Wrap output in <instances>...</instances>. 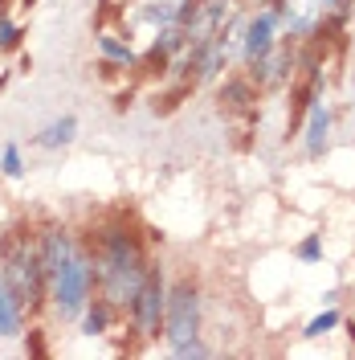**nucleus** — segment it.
<instances>
[{
  "mask_svg": "<svg viewBox=\"0 0 355 360\" xmlns=\"http://www.w3.org/2000/svg\"><path fill=\"white\" fill-rule=\"evenodd\" d=\"M139 17H143V21H156V25H172V21H180V8H172V4H159V8H143Z\"/></svg>",
  "mask_w": 355,
  "mask_h": 360,
  "instance_id": "15",
  "label": "nucleus"
},
{
  "mask_svg": "<svg viewBox=\"0 0 355 360\" xmlns=\"http://www.w3.org/2000/svg\"><path fill=\"white\" fill-rule=\"evenodd\" d=\"M4 283L13 287L17 303L25 311H37L49 295V274H45V258L41 246L29 242L25 229H13L4 238Z\"/></svg>",
  "mask_w": 355,
  "mask_h": 360,
  "instance_id": "3",
  "label": "nucleus"
},
{
  "mask_svg": "<svg viewBox=\"0 0 355 360\" xmlns=\"http://www.w3.org/2000/svg\"><path fill=\"white\" fill-rule=\"evenodd\" d=\"M327 135H331V111H327V103L314 98L311 111H307V152H311V156H323Z\"/></svg>",
  "mask_w": 355,
  "mask_h": 360,
  "instance_id": "7",
  "label": "nucleus"
},
{
  "mask_svg": "<svg viewBox=\"0 0 355 360\" xmlns=\"http://www.w3.org/2000/svg\"><path fill=\"white\" fill-rule=\"evenodd\" d=\"M74 135H78V119L74 115H62V119H53L49 127H41V131L33 135V143L45 148V152H53V148H66Z\"/></svg>",
  "mask_w": 355,
  "mask_h": 360,
  "instance_id": "8",
  "label": "nucleus"
},
{
  "mask_svg": "<svg viewBox=\"0 0 355 360\" xmlns=\"http://www.w3.org/2000/svg\"><path fill=\"white\" fill-rule=\"evenodd\" d=\"M274 29H278V13H257L249 29H245V62H269L274 53Z\"/></svg>",
  "mask_w": 355,
  "mask_h": 360,
  "instance_id": "6",
  "label": "nucleus"
},
{
  "mask_svg": "<svg viewBox=\"0 0 355 360\" xmlns=\"http://www.w3.org/2000/svg\"><path fill=\"white\" fill-rule=\"evenodd\" d=\"M323 4H339V0H323Z\"/></svg>",
  "mask_w": 355,
  "mask_h": 360,
  "instance_id": "17",
  "label": "nucleus"
},
{
  "mask_svg": "<svg viewBox=\"0 0 355 360\" xmlns=\"http://www.w3.org/2000/svg\"><path fill=\"white\" fill-rule=\"evenodd\" d=\"M86 336H102L107 328H111V299H94L86 307Z\"/></svg>",
  "mask_w": 355,
  "mask_h": 360,
  "instance_id": "11",
  "label": "nucleus"
},
{
  "mask_svg": "<svg viewBox=\"0 0 355 360\" xmlns=\"http://www.w3.org/2000/svg\"><path fill=\"white\" fill-rule=\"evenodd\" d=\"M331 328H339V311H335V307H327L323 315H314L311 323H307V332H302V336H307V340H319V336H327Z\"/></svg>",
  "mask_w": 355,
  "mask_h": 360,
  "instance_id": "13",
  "label": "nucleus"
},
{
  "mask_svg": "<svg viewBox=\"0 0 355 360\" xmlns=\"http://www.w3.org/2000/svg\"><path fill=\"white\" fill-rule=\"evenodd\" d=\"M163 315H168V283H163L159 270H147L143 287L131 299V319L139 328V336H156L163 328Z\"/></svg>",
  "mask_w": 355,
  "mask_h": 360,
  "instance_id": "5",
  "label": "nucleus"
},
{
  "mask_svg": "<svg viewBox=\"0 0 355 360\" xmlns=\"http://www.w3.org/2000/svg\"><path fill=\"white\" fill-rule=\"evenodd\" d=\"M351 340H355V328H351Z\"/></svg>",
  "mask_w": 355,
  "mask_h": 360,
  "instance_id": "18",
  "label": "nucleus"
},
{
  "mask_svg": "<svg viewBox=\"0 0 355 360\" xmlns=\"http://www.w3.org/2000/svg\"><path fill=\"white\" fill-rule=\"evenodd\" d=\"M98 53H102L107 62H114V66H131V62H135L131 45H127V41H119L114 33H102V37H98Z\"/></svg>",
  "mask_w": 355,
  "mask_h": 360,
  "instance_id": "10",
  "label": "nucleus"
},
{
  "mask_svg": "<svg viewBox=\"0 0 355 360\" xmlns=\"http://www.w3.org/2000/svg\"><path fill=\"white\" fill-rule=\"evenodd\" d=\"M302 262H319L323 258V233H307L302 242H298V250H294Z\"/></svg>",
  "mask_w": 355,
  "mask_h": 360,
  "instance_id": "14",
  "label": "nucleus"
},
{
  "mask_svg": "<svg viewBox=\"0 0 355 360\" xmlns=\"http://www.w3.org/2000/svg\"><path fill=\"white\" fill-rule=\"evenodd\" d=\"M0 172H4L8 180L25 176V156H21V143H17V139H8V143L0 148Z\"/></svg>",
  "mask_w": 355,
  "mask_h": 360,
  "instance_id": "12",
  "label": "nucleus"
},
{
  "mask_svg": "<svg viewBox=\"0 0 355 360\" xmlns=\"http://www.w3.org/2000/svg\"><path fill=\"white\" fill-rule=\"evenodd\" d=\"M163 336H168L176 356H208V348L200 344V291H196V283H176L168 291Z\"/></svg>",
  "mask_w": 355,
  "mask_h": 360,
  "instance_id": "4",
  "label": "nucleus"
},
{
  "mask_svg": "<svg viewBox=\"0 0 355 360\" xmlns=\"http://www.w3.org/2000/svg\"><path fill=\"white\" fill-rule=\"evenodd\" d=\"M21 315H25V307L17 303L13 287L0 274V336H21Z\"/></svg>",
  "mask_w": 355,
  "mask_h": 360,
  "instance_id": "9",
  "label": "nucleus"
},
{
  "mask_svg": "<svg viewBox=\"0 0 355 360\" xmlns=\"http://www.w3.org/2000/svg\"><path fill=\"white\" fill-rule=\"evenodd\" d=\"M41 258H45V274H49V299H53V311L62 319H78L90 307V287L98 278L94 258L86 250L74 246L66 229L49 225L41 233Z\"/></svg>",
  "mask_w": 355,
  "mask_h": 360,
  "instance_id": "1",
  "label": "nucleus"
},
{
  "mask_svg": "<svg viewBox=\"0 0 355 360\" xmlns=\"http://www.w3.org/2000/svg\"><path fill=\"white\" fill-rule=\"evenodd\" d=\"M17 41H21V29H17L13 21H4V17H0V49H13Z\"/></svg>",
  "mask_w": 355,
  "mask_h": 360,
  "instance_id": "16",
  "label": "nucleus"
},
{
  "mask_svg": "<svg viewBox=\"0 0 355 360\" xmlns=\"http://www.w3.org/2000/svg\"><path fill=\"white\" fill-rule=\"evenodd\" d=\"M94 266H98V283L107 287L111 303H127L131 307L135 291L147 278V254L139 246V233H131L127 225H107L98 229V250H90Z\"/></svg>",
  "mask_w": 355,
  "mask_h": 360,
  "instance_id": "2",
  "label": "nucleus"
}]
</instances>
